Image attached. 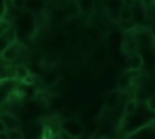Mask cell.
Here are the masks:
<instances>
[{
    "mask_svg": "<svg viewBox=\"0 0 155 139\" xmlns=\"http://www.w3.org/2000/svg\"><path fill=\"white\" fill-rule=\"evenodd\" d=\"M139 2L145 7V10L150 8V7H153L155 5V0H139Z\"/></svg>",
    "mask_w": 155,
    "mask_h": 139,
    "instance_id": "5bb4252c",
    "label": "cell"
},
{
    "mask_svg": "<svg viewBox=\"0 0 155 139\" xmlns=\"http://www.w3.org/2000/svg\"><path fill=\"white\" fill-rule=\"evenodd\" d=\"M119 25H120V28H121L122 30H125L126 33H132L133 30H136V27H137V24L133 23L132 21H120Z\"/></svg>",
    "mask_w": 155,
    "mask_h": 139,
    "instance_id": "9c48e42d",
    "label": "cell"
},
{
    "mask_svg": "<svg viewBox=\"0 0 155 139\" xmlns=\"http://www.w3.org/2000/svg\"><path fill=\"white\" fill-rule=\"evenodd\" d=\"M7 134H8V139H23L24 138V134H23L22 129H19V127L13 128V129H8Z\"/></svg>",
    "mask_w": 155,
    "mask_h": 139,
    "instance_id": "8fae6325",
    "label": "cell"
},
{
    "mask_svg": "<svg viewBox=\"0 0 155 139\" xmlns=\"http://www.w3.org/2000/svg\"><path fill=\"white\" fill-rule=\"evenodd\" d=\"M142 65H143V58L139 53L133 52L132 54L128 56V58H127V70L137 71V70L140 69Z\"/></svg>",
    "mask_w": 155,
    "mask_h": 139,
    "instance_id": "277c9868",
    "label": "cell"
},
{
    "mask_svg": "<svg viewBox=\"0 0 155 139\" xmlns=\"http://www.w3.org/2000/svg\"><path fill=\"white\" fill-rule=\"evenodd\" d=\"M13 2V7L16 10H21L23 7H25V0H12Z\"/></svg>",
    "mask_w": 155,
    "mask_h": 139,
    "instance_id": "4fadbf2b",
    "label": "cell"
},
{
    "mask_svg": "<svg viewBox=\"0 0 155 139\" xmlns=\"http://www.w3.org/2000/svg\"><path fill=\"white\" fill-rule=\"evenodd\" d=\"M61 131L64 132L70 138H79L84 133L82 124L76 120H63L61 122Z\"/></svg>",
    "mask_w": 155,
    "mask_h": 139,
    "instance_id": "6da1fadb",
    "label": "cell"
},
{
    "mask_svg": "<svg viewBox=\"0 0 155 139\" xmlns=\"http://www.w3.org/2000/svg\"><path fill=\"white\" fill-rule=\"evenodd\" d=\"M18 52H19V45L18 41H15L1 51V58L5 62H13L17 58Z\"/></svg>",
    "mask_w": 155,
    "mask_h": 139,
    "instance_id": "7a4b0ae2",
    "label": "cell"
},
{
    "mask_svg": "<svg viewBox=\"0 0 155 139\" xmlns=\"http://www.w3.org/2000/svg\"><path fill=\"white\" fill-rule=\"evenodd\" d=\"M148 108L151 111H155V94L148 99Z\"/></svg>",
    "mask_w": 155,
    "mask_h": 139,
    "instance_id": "9a60e30c",
    "label": "cell"
},
{
    "mask_svg": "<svg viewBox=\"0 0 155 139\" xmlns=\"http://www.w3.org/2000/svg\"><path fill=\"white\" fill-rule=\"evenodd\" d=\"M25 7L28 8V11H35L36 13L38 12H41L42 8L45 7V4L42 0H25Z\"/></svg>",
    "mask_w": 155,
    "mask_h": 139,
    "instance_id": "52a82bcc",
    "label": "cell"
},
{
    "mask_svg": "<svg viewBox=\"0 0 155 139\" xmlns=\"http://www.w3.org/2000/svg\"><path fill=\"white\" fill-rule=\"evenodd\" d=\"M47 23H48V17H47L42 11H41V12H38V13L34 16V27H35V30L44 28Z\"/></svg>",
    "mask_w": 155,
    "mask_h": 139,
    "instance_id": "8992f818",
    "label": "cell"
},
{
    "mask_svg": "<svg viewBox=\"0 0 155 139\" xmlns=\"http://www.w3.org/2000/svg\"><path fill=\"white\" fill-rule=\"evenodd\" d=\"M133 18V10L131 5L122 4L119 10V19L120 21H132Z\"/></svg>",
    "mask_w": 155,
    "mask_h": 139,
    "instance_id": "5b68a950",
    "label": "cell"
},
{
    "mask_svg": "<svg viewBox=\"0 0 155 139\" xmlns=\"http://www.w3.org/2000/svg\"><path fill=\"white\" fill-rule=\"evenodd\" d=\"M34 81H35V79H34V75L30 73L29 75H27L21 82H23V83H25V85H30V86H33L34 85Z\"/></svg>",
    "mask_w": 155,
    "mask_h": 139,
    "instance_id": "7c38bea8",
    "label": "cell"
},
{
    "mask_svg": "<svg viewBox=\"0 0 155 139\" xmlns=\"http://www.w3.org/2000/svg\"><path fill=\"white\" fill-rule=\"evenodd\" d=\"M136 110H137V102H136L134 99H131V100L126 102V104H125V106H124L125 115L131 116V115H133V114L136 112Z\"/></svg>",
    "mask_w": 155,
    "mask_h": 139,
    "instance_id": "ba28073f",
    "label": "cell"
},
{
    "mask_svg": "<svg viewBox=\"0 0 155 139\" xmlns=\"http://www.w3.org/2000/svg\"><path fill=\"white\" fill-rule=\"evenodd\" d=\"M29 74H30L29 69L25 68L24 65H18V66H16V79H17V80L22 81V80H23L27 75H29Z\"/></svg>",
    "mask_w": 155,
    "mask_h": 139,
    "instance_id": "30bf717a",
    "label": "cell"
},
{
    "mask_svg": "<svg viewBox=\"0 0 155 139\" xmlns=\"http://www.w3.org/2000/svg\"><path fill=\"white\" fill-rule=\"evenodd\" d=\"M0 121L4 122V124H5L6 128H7V131L19 127V121H18V118H17L13 114H11L10 111H2V112H1V116H0Z\"/></svg>",
    "mask_w": 155,
    "mask_h": 139,
    "instance_id": "3957f363",
    "label": "cell"
}]
</instances>
